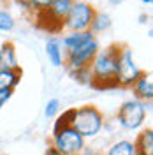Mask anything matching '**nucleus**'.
<instances>
[{
  "mask_svg": "<svg viewBox=\"0 0 153 155\" xmlns=\"http://www.w3.org/2000/svg\"><path fill=\"white\" fill-rule=\"evenodd\" d=\"M0 71H18L16 51L11 42H5L0 48Z\"/></svg>",
  "mask_w": 153,
  "mask_h": 155,
  "instance_id": "obj_8",
  "label": "nucleus"
},
{
  "mask_svg": "<svg viewBox=\"0 0 153 155\" xmlns=\"http://www.w3.org/2000/svg\"><path fill=\"white\" fill-rule=\"evenodd\" d=\"M72 2L69 0H55V2H49L48 4V11L58 19H65V16L69 14Z\"/></svg>",
  "mask_w": 153,
  "mask_h": 155,
  "instance_id": "obj_14",
  "label": "nucleus"
},
{
  "mask_svg": "<svg viewBox=\"0 0 153 155\" xmlns=\"http://www.w3.org/2000/svg\"><path fill=\"white\" fill-rule=\"evenodd\" d=\"M72 115H74V109H69L65 111L63 115L58 118L57 125H55V130H53V134H57L58 130H62V129H65V127H70V120H72Z\"/></svg>",
  "mask_w": 153,
  "mask_h": 155,
  "instance_id": "obj_17",
  "label": "nucleus"
},
{
  "mask_svg": "<svg viewBox=\"0 0 153 155\" xmlns=\"http://www.w3.org/2000/svg\"><path fill=\"white\" fill-rule=\"evenodd\" d=\"M19 76V71H0V90H12L18 85Z\"/></svg>",
  "mask_w": 153,
  "mask_h": 155,
  "instance_id": "obj_13",
  "label": "nucleus"
},
{
  "mask_svg": "<svg viewBox=\"0 0 153 155\" xmlns=\"http://www.w3.org/2000/svg\"><path fill=\"white\" fill-rule=\"evenodd\" d=\"M60 109V102H58L57 99H51L48 101V104H46V109H44V113L48 118H53V116L57 115V111Z\"/></svg>",
  "mask_w": 153,
  "mask_h": 155,
  "instance_id": "obj_19",
  "label": "nucleus"
},
{
  "mask_svg": "<svg viewBox=\"0 0 153 155\" xmlns=\"http://www.w3.org/2000/svg\"><path fill=\"white\" fill-rule=\"evenodd\" d=\"M46 55H48L49 62L55 67H60L63 64V60H62V49H60V41L58 39H49L48 41V44H46Z\"/></svg>",
  "mask_w": 153,
  "mask_h": 155,
  "instance_id": "obj_12",
  "label": "nucleus"
},
{
  "mask_svg": "<svg viewBox=\"0 0 153 155\" xmlns=\"http://www.w3.org/2000/svg\"><path fill=\"white\" fill-rule=\"evenodd\" d=\"M90 39H93V34L92 32H72L70 35H67V37H63V41H62V44L65 46V49L67 51H70V49L77 48V46H81V44H85L86 41H90Z\"/></svg>",
  "mask_w": 153,
  "mask_h": 155,
  "instance_id": "obj_9",
  "label": "nucleus"
},
{
  "mask_svg": "<svg viewBox=\"0 0 153 155\" xmlns=\"http://www.w3.org/2000/svg\"><path fill=\"white\" fill-rule=\"evenodd\" d=\"M93 16H95V11L92 5L85 2H76L70 5L69 14L65 16V25L74 32H86L92 25Z\"/></svg>",
  "mask_w": 153,
  "mask_h": 155,
  "instance_id": "obj_4",
  "label": "nucleus"
},
{
  "mask_svg": "<svg viewBox=\"0 0 153 155\" xmlns=\"http://www.w3.org/2000/svg\"><path fill=\"white\" fill-rule=\"evenodd\" d=\"M135 155H153V132L151 129L144 130L139 136L137 143H135Z\"/></svg>",
  "mask_w": 153,
  "mask_h": 155,
  "instance_id": "obj_10",
  "label": "nucleus"
},
{
  "mask_svg": "<svg viewBox=\"0 0 153 155\" xmlns=\"http://www.w3.org/2000/svg\"><path fill=\"white\" fill-rule=\"evenodd\" d=\"M83 146H85V139L72 127H65L55 134L53 148L58 155H76L83 150Z\"/></svg>",
  "mask_w": 153,
  "mask_h": 155,
  "instance_id": "obj_3",
  "label": "nucleus"
},
{
  "mask_svg": "<svg viewBox=\"0 0 153 155\" xmlns=\"http://www.w3.org/2000/svg\"><path fill=\"white\" fill-rule=\"evenodd\" d=\"M122 49L118 46L104 49L102 53H97L92 60V83L97 88H113L118 85V58Z\"/></svg>",
  "mask_w": 153,
  "mask_h": 155,
  "instance_id": "obj_1",
  "label": "nucleus"
},
{
  "mask_svg": "<svg viewBox=\"0 0 153 155\" xmlns=\"http://www.w3.org/2000/svg\"><path fill=\"white\" fill-rule=\"evenodd\" d=\"M134 90L135 95L139 99H144V101H151L153 97V83L150 76H141L137 81L134 83Z\"/></svg>",
  "mask_w": 153,
  "mask_h": 155,
  "instance_id": "obj_11",
  "label": "nucleus"
},
{
  "mask_svg": "<svg viewBox=\"0 0 153 155\" xmlns=\"http://www.w3.org/2000/svg\"><path fill=\"white\" fill-rule=\"evenodd\" d=\"M107 155H135V146L130 141H118L109 148Z\"/></svg>",
  "mask_w": 153,
  "mask_h": 155,
  "instance_id": "obj_15",
  "label": "nucleus"
},
{
  "mask_svg": "<svg viewBox=\"0 0 153 155\" xmlns=\"http://www.w3.org/2000/svg\"><path fill=\"white\" fill-rule=\"evenodd\" d=\"M144 115H146V107L141 101H129L118 111V122L125 129H137L143 124Z\"/></svg>",
  "mask_w": 153,
  "mask_h": 155,
  "instance_id": "obj_7",
  "label": "nucleus"
},
{
  "mask_svg": "<svg viewBox=\"0 0 153 155\" xmlns=\"http://www.w3.org/2000/svg\"><path fill=\"white\" fill-rule=\"evenodd\" d=\"M70 127L81 137L95 136L102 129V113L93 106H83L79 109H74Z\"/></svg>",
  "mask_w": 153,
  "mask_h": 155,
  "instance_id": "obj_2",
  "label": "nucleus"
},
{
  "mask_svg": "<svg viewBox=\"0 0 153 155\" xmlns=\"http://www.w3.org/2000/svg\"><path fill=\"white\" fill-rule=\"evenodd\" d=\"M141 76H143V72L134 64L132 49L123 48L120 51V58H118V85H122V87L134 85Z\"/></svg>",
  "mask_w": 153,
  "mask_h": 155,
  "instance_id": "obj_5",
  "label": "nucleus"
},
{
  "mask_svg": "<svg viewBox=\"0 0 153 155\" xmlns=\"http://www.w3.org/2000/svg\"><path fill=\"white\" fill-rule=\"evenodd\" d=\"M14 27V19L11 18L7 12H4V11H0V30H11Z\"/></svg>",
  "mask_w": 153,
  "mask_h": 155,
  "instance_id": "obj_18",
  "label": "nucleus"
},
{
  "mask_svg": "<svg viewBox=\"0 0 153 155\" xmlns=\"http://www.w3.org/2000/svg\"><path fill=\"white\" fill-rule=\"evenodd\" d=\"M97 49H99L97 41L95 39H90V41H86L85 44H81L77 48L67 51V64L70 65V71L90 67V62L95 58Z\"/></svg>",
  "mask_w": 153,
  "mask_h": 155,
  "instance_id": "obj_6",
  "label": "nucleus"
},
{
  "mask_svg": "<svg viewBox=\"0 0 153 155\" xmlns=\"http://www.w3.org/2000/svg\"><path fill=\"white\" fill-rule=\"evenodd\" d=\"M109 25H111V19H109V16L100 12V14H95V16H93V19H92V25H90V27H92V30H93V32H102V30H106Z\"/></svg>",
  "mask_w": 153,
  "mask_h": 155,
  "instance_id": "obj_16",
  "label": "nucleus"
},
{
  "mask_svg": "<svg viewBox=\"0 0 153 155\" xmlns=\"http://www.w3.org/2000/svg\"><path fill=\"white\" fill-rule=\"evenodd\" d=\"M11 94H12V90H0V109H2V106L9 101Z\"/></svg>",
  "mask_w": 153,
  "mask_h": 155,
  "instance_id": "obj_20",
  "label": "nucleus"
}]
</instances>
